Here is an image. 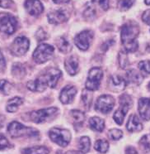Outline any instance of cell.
Here are the masks:
<instances>
[{
	"label": "cell",
	"instance_id": "obj_1",
	"mask_svg": "<svg viewBox=\"0 0 150 154\" xmlns=\"http://www.w3.org/2000/svg\"><path fill=\"white\" fill-rule=\"evenodd\" d=\"M139 33L140 27L133 21H130L122 26L120 37L124 47L127 52H134L137 51L139 45L136 38Z\"/></svg>",
	"mask_w": 150,
	"mask_h": 154
},
{
	"label": "cell",
	"instance_id": "obj_2",
	"mask_svg": "<svg viewBox=\"0 0 150 154\" xmlns=\"http://www.w3.org/2000/svg\"><path fill=\"white\" fill-rule=\"evenodd\" d=\"M8 134L12 137H20L22 136H28L30 137H36L39 135L37 129L32 128L26 127L19 122L13 121L7 127Z\"/></svg>",
	"mask_w": 150,
	"mask_h": 154
},
{
	"label": "cell",
	"instance_id": "obj_3",
	"mask_svg": "<svg viewBox=\"0 0 150 154\" xmlns=\"http://www.w3.org/2000/svg\"><path fill=\"white\" fill-rule=\"evenodd\" d=\"M133 104L132 99L127 94H122L120 97V108L114 114V120L118 125H122L124 119Z\"/></svg>",
	"mask_w": 150,
	"mask_h": 154
},
{
	"label": "cell",
	"instance_id": "obj_4",
	"mask_svg": "<svg viewBox=\"0 0 150 154\" xmlns=\"http://www.w3.org/2000/svg\"><path fill=\"white\" fill-rule=\"evenodd\" d=\"M54 47L46 43L40 44L33 52V59L37 64H43L50 60L54 55Z\"/></svg>",
	"mask_w": 150,
	"mask_h": 154
},
{
	"label": "cell",
	"instance_id": "obj_5",
	"mask_svg": "<svg viewBox=\"0 0 150 154\" xmlns=\"http://www.w3.org/2000/svg\"><path fill=\"white\" fill-rule=\"evenodd\" d=\"M17 27V21L13 17L7 13H0V31L4 33L12 35Z\"/></svg>",
	"mask_w": 150,
	"mask_h": 154
},
{
	"label": "cell",
	"instance_id": "obj_6",
	"mask_svg": "<svg viewBox=\"0 0 150 154\" xmlns=\"http://www.w3.org/2000/svg\"><path fill=\"white\" fill-rule=\"evenodd\" d=\"M49 136L54 143L60 147H66L71 140V134L69 131L58 128H51L49 132Z\"/></svg>",
	"mask_w": 150,
	"mask_h": 154
},
{
	"label": "cell",
	"instance_id": "obj_7",
	"mask_svg": "<svg viewBox=\"0 0 150 154\" xmlns=\"http://www.w3.org/2000/svg\"><path fill=\"white\" fill-rule=\"evenodd\" d=\"M58 113V109L54 107L32 111L30 114V119L36 124H42L54 118Z\"/></svg>",
	"mask_w": 150,
	"mask_h": 154
},
{
	"label": "cell",
	"instance_id": "obj_8",
	"mask_svg": "<svg viewBox=\"0 0 150 154\" xmlns=\"http://www.w3.org/2000/svg\"><path fill=\"white\" fill-rule=\"evenodd\" d=\"M103 72L99 67H94L88 72L87 81H86V89L88 91H97L100 86L101 81L102 78Z\"/></svg>",
	"mask_w": 150,
	"mask_h": 154
},
{
	"label": "cell",
	"instance_id": "obj_9",
	"mask_svg": "<svg viewBox=\"0 0 150 154\" xmlns=\"http://www.w3.org/2000/svg\"><path fill=\"white\" fill-rule=\"evenodd\" d=\"M29 47H30V42L27 37L23 36L17 37L11 45V53L16 57L23 56L24 54L27 53Z\"/></svg>",
	"mask_w": 150,
	"mask_h": 154
},
{
	"label": "cell",
	"instance_id": "obj_10",
	"mask_svg": "<svg viewBox=\"0 0 150 154\" xmlns=\"http://www.w3.org/2000/svg\"><path fill=\"white\" fill-rule=\"evenodd\" d=\"M115 104H116V100L111 95L103 94L97 99V102L95 104V109L100 113L108 114L112 110Z\"/></svg>",
	"mask_w": 150,
	"mask_h": 154
},
{
	"label": "cell",
	"instance_id": "obj_11",
	"mask_svg": "<svg viewBox=\"0 0 150 154\" xmlns=\"http://www.w3.org/2000/svg\"><path fill=\"white\" fill-rule=\"evenodd\" d=\"M62 75V72L57 68H49L48 70L42 75L40 78L48 87L54 88L56 85L57 82L60 80V76Z\"/></svg>",
	"mask_w": 150,
	"mask_h": 154
},
{
	"label": "cell",
	"instance_id": "obj_12",
	"mask_svg": "<svg viewBox=\"0 0 150 154\" xmlns=\"http://www.w3.org/2000/svg\"><path fill=\"white\" fill-rule=\"evenodd\" d=\"M93 39V32L90 30L83 31L74 38V42L80 50L87 51Z\"/></svg>",
	"mask_w": 150,
	"mask_h": 154
},
{
	"label": "cell",
	"instance_id": "obj_13",
	"mask_svg": "<svg viewBox=\"0 0 150 154\" xmlns=\"http://www.w3.org/2000/svg\"><path fill=\"white\" fill-rule=\"evenodd\" d=\"M69 19V15L63 9H58L50 12L48 14V22L51 24H58L63 23Z\"/></svg>",
	"mask_w": 150,
	"mask_h": 154
},
{
	"label": "cell",
	"instance_id": "obj_14",
	"mask_svg": "<svg viewBox=\"0 0 150 154\" xmlns=\"http://www.w3.org/2000/svg\"><path fill=\"white\" fill-rule=\"evenodd\" d=\"M126 86V81L123 77L120 75H112L110 77L108 81V87L111 91L119 92L123 91Z\"/></svg>",
	"mask_w": 150,
	"mask_h": 154
},
{
	"label": "cell",
	"instance_id": "obj_15",
	"mask_svg": "<svg viewBox=\"0 0 150 154\" xmlns=\"http://www.w3.org/2000/svg\"><path fill=\"white\" fill-rule=\"evenodd\" d=\"M25 8L32 16H39L44 11L43 5L39 0H27L25 2Z\"/></svg>",
	"mask_w": 150,
	"mask_h": 154
},
{
	"label": "cell",
	"instance_id": "obj_16",
	"mask_svg": "<svg viewBox=\"0 0 150 154\" xmlns=\"http://www.w3.org/2000/svg\"><path fill=\"white\" fill-rule=\"evenodd\" d=\"M77 93L76 88L73 85H66L61 91L60 94V100L63 104L72 103L74 99V95Z\"/></svg>",
	"mask_w": 150,
	"mask_h": 154
},
{
	"label": "cell",
	"instance_id": "obj_17",
	"mask_svg": "<svg viewBox=\"0 0 150 154\" xmlns=\"http://www.w3.org/2000/svg\"><path fill=\"white\" fill-rule=\"evenodd\" d=\"M139 113L143 120H150V99L141 98L139 100Z\"/></svg>",
	"mask_w": 150,
	"mask_h": 154
},
{
	"label": "cell",
	"instance_id": "obj_18",
	"mask_svg": "<svg viewBox=\"0 0 150 154\" xmlns=\"http://www.w3.org/2000/svg\"><path fill=\"white\" fill-rule=\"evenodd\" d=\"M64 66H65L67 72L69 75H76L78 71V60L77 57L74 56L68 57L64 62Z\"/></svg>",
	"mask_w": 150,
	"mask_h": 154
},
{
	"label": "cell",
	"instance_id": "obj_19",
	"mask_svg": "<svg viewBox=\"0 0 150 154\" xmlns=\"http://www.w3.org/2000/svg\"><path fill=\"white\" fill-rule=\"evenodd\" d=\"M127 130L130 132H139L142 130L143 125L140 122V119L137 117L136 114H131L126 124Z\"/></svg>",
	"mask_w": 150,
	"mask_h": 154
},
{
	"label": "cell",
	"instance_id": "obj_20",
	"mask_svg": "<svg viewBox=\"0 0 150 154\" xmlns=\"http://www.w3.org/2000/svg\"><path fill=\"white\" fill-rule=\"evenodd\" d=\"M47 86L45 85V83L42 81V79L39 77L36 80L29 81L27 83V88L31 91H37V92H40L46 90Z\"/></svg>",
	"mask_w": 150,
	"mask_h": 154
},
{
	"label": "cell",
	"instance_id": "obj_21",
	"mask_svg": "<svg viewBox=\"0 0 150 154\" xmlns=\"http://www.w3.org/2000/svg\"><path fill=\"white\" fill-rule=\"evenodd\" d=\"M126 75L128 81L134 85H139L143 81V77L141 75V74L139 73L137 70H133V69L128 70L126 73Z\"/></svg>",
	"mask_w": 150,
	"mask_h": 154
},
{
	"label": "cell",
	"instance_id": "obj_22",
	"mask_svg": "<svg viewBox=\"0 0 150 154\" xmlns=\"http://www.w3.org/2000/svg\"><path fill=\"white\" fill-rule=\"evenodd\" d=\"M23 103V100L21 97H13L12 98L11 100H8L7 104V112H10V113H14L17 110L18 107L22 105Z\"/></svg>",
	"mask_w": 150,
	"mask_h": 154
},
{
	"label": "cell",
	"instance_id": "obj_23",
	"mask_svg": "<svg viewBox=\"0 0 150 154\" xmlns=\"http://www.w3.org/2000/svg\"><path fill=\"white\" fill-rule=\"evenodd\" d=\"M89 126L93 131L101 132L105 128V122L99 117H93L89 120Z\"/></svg>",
	"mask_w": 150,
	"mask_h": 154
},
{
	"label": "cell",
	"instance_id": "obj_24",
	"mask_svg": "<svg viewBox=\"0 0 150 154\" xmlns=\"http://www.w3.org/2000/svg\"><path fill=\"white\" fill-rule=\"evenodd\" d=\"M56 43L57 47L59 48V50H60L61 52H63V53H68V52H69L70 51H71V49H72L71 44L69 43V42L67 40L65 37H60V38L57 40Z\"/></svg>",
	"mask_w": 150,
	"mask_h": 154
},
{
	"label": "cell",
	"instance_id": "obj_25",
	"mask_svg": "<svg viewBox=\"0 0 150 154\" xmlns=\"http://www.w3.org/2000/svg\"><path fill=\"white\" fill-rule=\"evenodd\" d=\"M22 154H49V149L44 146H35L23 149Z\"/></svg>",
	"mask_w": 150,
	"mask_h": 154
},
{
	"label": "cell",
	"instance_id": "obj_26",
	"mask_svg": "<svg viewBox=\"0 0 150 154\" xmlns=\"http://www.w3.org/2000/svg\"><path fill=\"white\" fill-rule=\"evenodd\" d=\"M91 147L90 138L87 136H84L79 139L78 143V149L81 153L85 154L89 152Z\"/></svg>",
	"mask_w": 150,
	"mask_h": 154
},
{
	"label": "cell",
	"instance_id": "obj_27",
	"mask_svg": "<svg viewBox=\"0 0 150 154\" xmlns=\"http://www.w3.org/2000/svg\"><path fill=\"white\" fill-rule=\"evenodd\" d=\"M94 148L101 153H106L109 148V143L105 139H98L94 144Z\"/></svg>",
	"mask_w": 150,
	"mask_h": 154
},
{
	"label": "cell",
	"instance_id": "obj_28",
	"mask_svg": "<svg viewBox=\"0 0 150 154\" xmlns=\"http://www.w3.org/2000/svg\"><path fill=\"white\" fill-rule=\"evenodd\" d=\"M71 116L73 118V122L76 124H81L85 120V114L84 112L78 109L71 111Z\"/></svg>",
	"mask_w": 150,
	"mask_h": 154
},
{
	"label": "cell",
	"instance_id": "obj_29",
	"mask_svg": "<svg viewBox=\"0 0 150 154\" xmlns=\"http://www.w3.org/2000/svg\"><path fill=\"white\" fill-rule=\"evenodd\" d=\"M12 72L14 76L18 77V78H22L26 74V70L24 69V67L22 65H21L20 63L14 64L13 69H12Z\"/></svg>",
	"mask_w": 150,
	"mask_h": 154
},
{
	"label": "cell",
	"instance_id": "obj_30",
	"mask_svg": "<svg viewBox=\"0 0 150 154\" xmlns=\"http://www.w3.org/2000/svg\"><path fill=\"white\" fill-rule=\"evenodd\" d=\"M140 147L143 152H150V138L148 135H144L140 141Z\"/></svg>",
	"mask_w": 150,
	"mask_h": 154
},
{
	"label": "cell",
	"instance_id": "obj_31",
	"mask_svg": "<svg viewBox=\"0 0 150 154\" xmlns=\"http://www.w3.org/2000/svg\"><path fill=\"white\" fill-rule=\"evenodd\" d=\"M82 100H83L84 105L89 109L91 104H92V100H93V94H92L91 91L84 90L82 94Z\"/></svg>",
	"mask_w": 150,
	"mask_h": 154
},
{
	"label": "cell",
	"instance_id": "obj_32",
	"mask_svg": "<svg viewBox=\"0 0 150 154\" xmlns=\"http://www.w3.org/2000/svg\"><path fill=\"white\" fill-rule=\"evenodd\" d=\"M135 0H118V8L120 11H127L132 7Z\"/></svg>",
	"mask_w": 150,
	"mask_h": 154
},
{
	"label": "cell",
	"instance_id": "obj_33",
	"mask_svg": "<svg viewBox=\"0 0 150 154\" xmlns=\"http://www.w3.org/2000/svg\"><path fill=\"white\" fill-rule=\"evenodd\" d=\"M139 68L140 71L144 75H150V60H142L139 63Z\"/></svg>",
	"mask_w": 150,
	"mask_h": 154
},
{
	"label": "cell",
	"instance_id": "obj_34",
	"mask_svg": "<svg viewBox=\"0 0 150 154\" xmlns=\"http://www.w3.org/2000/svg\"><path fill=\"white\" fill-rule=\"evenodd\" d=\"M108 136H109V137H110L111 140L117 141L122 137V136H123V132L120 130V129L113 128V129H110L108 132Z\"/></svg>",
	"mask_w": 150,
	"mask_h": 154
},
{
	"label": "cell",
	"instance_id": "obj_35",
	"mask_svg": "<svg viewBox=\"0 0 150 154\" xmlns=\"http://www.w3.org/2000/svg\"><path fill=\"white\" fill-rule=\"evenodd\" d=\"M12 85L5 80L0 81V91L4 94H8L12 91Z\"/></svg>",
	"mask_w": 150,
	"mask_h": 154
},
{
	"label": "cell",
	"instance_id": "obj_36",
	"mask_svg": "<svg viewBox=\"0 0 150 154\" xmlns=\"http://www.w3.org/2000/svg\"><path fill=\"white\" fill-rule=\"evenodd\" d=\"M119 60H120V66L123 69H125L129 65V60H128V57H127L125 51H120V54H119Z\"/></svg>",
	"mask_w": 150,
	"mask_h": 154
},
{
	"label": "cell",
	"instance_id": "obj_37",
	"mask_svg": "<svg viewBox=\"0 0 150 154\" xmlns=\"http://www.w3.org/2000/svg\"><path fill=\"white\" fill-rule=\"evenodd\" d=\"M93 3L98 4L103 10H107L109 8V0H92Z\"/></svg>",
	"mask_w": 150,
	"mask_h": 154
},
{
	"label": "cell",
	"instance_id": "obj_38",
	"mask_svg": "<svg viewBox=\"0 0 150 154\" xmlns=\"http://www.w3.org/2000/svg\"><path fill=\"white\" fill-rule=\"evenodd\" d=\"M8 147H9V143L6 137L3 134H0V150L5 149Z\"/></svg>",
	"mask_w": 150,
	"mask_h": 154
},
{
	"label": "cell",
	"instance_id": "obj_39",
	"mask_svg": "<svg viewBox=\"0 0 150 154\" xmlns=\"http://www.w3.org/2000/svg\"><path fill=\"white\" fill-rule=\"evenodd\" d=\"M13 4V0H0V8H8Z\"/></svg>",
	"mask_w": 150,
	"mask_h": 154
},
{
	"label": "cell",
	"instance_id": "obj_40",
	"mask_svg": "<svg viewBox=\"0 0 150 154\" xmlns=\"http://www.w3.org/2000/svg\"><path fill=\"white\" fill-rule=\"evenodd\" d=\"M142 19L145 23L150 25V9L146 10L142 15Z\"/></svg>",
	"mask_w": 150,
	"mask_h": 154
},
{
	"label": "cell",
	"instance_id": "obj_41",
	"mask_svg": "<svg viewBox=\"0 0 150 154\" xmlns=\"http://www.w3.org/2000/svg\"><path fill=\"white\" fill-rule=\"evenodd\" d=\"M37 39H38L39 41L45 40V39H46V32H44L43 29L40 28V29L38 30V32H37Z\"/></svg>",
	"mask_w": 150,
	"mask_h": 154
},
{
	"label": "cell",
	"instance_id": "obj_42",
	"mask_svg": "<svg viewBox=\"0 0 150 154\" xmlns=\"http://www.w3.org/2000/svg\"><path fill=\"white\" fill-rule=\"evenodd\" d=\"M5 66H6L5 59H4L3 53L0 51V71H4L5 70Z\"/></svg>",
	"mask_w": 150,
	"mask_h": 154
},
{
	"label": "cell",
	"instance_id": "obj_43",
	"mask_svg": "<svg viewBox=\"0 0 150 154\" xmlns=\"http://www.w3.org/2000/svg\"><path fill=\"white\" fill-rule=\"evenodd\" d=\"M125 154H138L137 150L134 147H126V150H125Z\"/></svg>",
	"mask_w": 150,
	"mask_h": 154
},
{
	"label": "cell",
	"instance_id": "obj_44",
	"mask_svg": "<svg viewBox=\"0 0 150 154\" xmlns=\"http://www.w3.org/2000/svg\"><path fill=\"white\" fill-rule=\"evenodd\" d=\"M53 2L56 4H67L69 2V0H53Z\"/></svg>",
	"mask_w": 150,
	"mask_h": 154
},
{
	"label": "cell",
	"instance_id": "obj_45",
	"mask_svg": "<svg viewBox=\"0 0 150 154\" xmlns=\"http://www.w3.org/2000/svg\"><path fill=\"white\" fill-rule=\"evenodd\" d=\"M4 121H5V118H4V116H3V115H0V128L4 127Z\"/></svg>",
	"mask_w": 150,
	"mask_h": 154
},
{
	"label": "cell",
	"instance_id": "obj_46",
	"mask_svg": "<svg viewBox=\"0 0 150 154\" xmlns=\"http://www.w3.org/2000/svg\"><path fill=\"white\" fill-rule=\"evenodd\" d=\"M66 154H82L81 152H76V151H69L67 152Z\"/></svg>",
	"mask_w": 150,
	"mask_h": 154
},
{
	"label": "cell",
	"instance_id": "obj_47",
	"mask_svg": "<svg viewBox=\"0 0 150 154\" xmlns=\"http://www.w3.org/2000/svg\"><path fill=\"white\" fill-rule=\"evenodd\" d=\"M144 2L147 5H150V0H144Z\"/></svg>",
	"mask_w": 150,
	"mask_h": 154
},
{
	"label": "cell",
	"instance_id": "obj_48",
	"mask_svg": "<svg viewBox=\"0 0 150 154\" xmlns=\"http://www.w3.org/2000/svg\"><path fill=\"white\" fill-rule=\"evenodd\" d=\"M148 87H149V90L150 91V83H149V86H148Z\"/></svg>",
	"mask_w": 150,
	"mask_h": 154
}]
</instances>
